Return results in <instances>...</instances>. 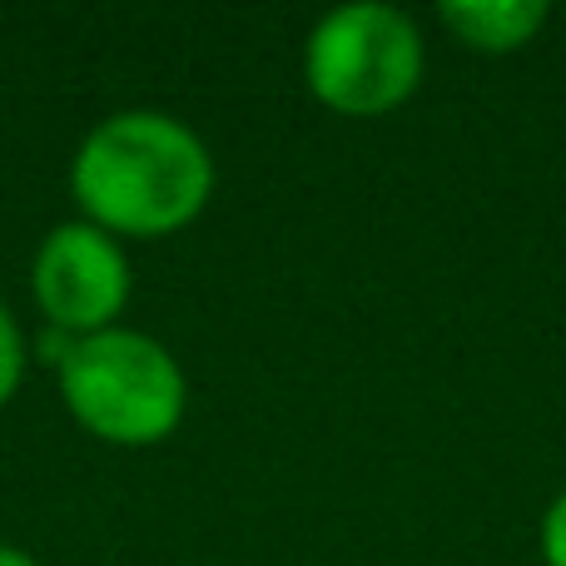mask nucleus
<instances>
[{"mask_svg":"<svg viewBox=\"0 0 566 566\" xmlns=\"http://www.w3.org/2000/svg\"><path fill=\"white\" fill-rule=\"evenodd\" d=\"M80 219L115 239H165L195 224L214 195L209 145L165 109L105 115L70 159Z\"/></svg>","mask_w":566,"mask_h":566,"instance_id":"obj_1","label":"nucleus"},{"mask_svg":"<svg viewBox=\"0 0 566 566\" xmlns=\"http://www.w3.org/2000/svg\"><path fill=\"white\" fill-rule=\"evenodd\" d=\"M60 392L80 428L115 448H155L185 422L189 408V382L175 353L119 323L70 338L60 358Z\"/></svg>","mask_w":566,"mask_h":566,"instance_id":"obj_2","label":"nucleus"},{"mask_svg":"<svg viewBox=\"0 0 566 566\" xmlns=\"http://www.w3.org/2000/svg\"><path fill=\"white\" fill-rule=\"evenodd\" d=\"M428 50L398 6L348 0L318 15L303 45V80L338 115H388L422 85Z\"/></svg>","mask_w":566,"mask_h":566,"instance_id":"obj_3","label":"nucleus"},{"mask_svg":"<svg viewBox=\"0 0 566 566\" xmlns=\"http://www.w3.org/2000/svg\"><path fill=\"white\" fill-rule=\"evenodd\" d=\"M30 289L45 313V323L65 338L115 328V318L129 303V259L125 244L90 219L55 224L35 249Z\"/></svg>","mask_w":566,"mask_h":566,"instance_id":"obj_4","label":"nucleus"},{"mask_svg":"<svg viewBox=\"0 0 566 566\" xmlns=\"http://www.w3.org/2000/svg\"><path fill=\"white\" fill-rule=\"evenodd\" d=\"M438 15L462 45L507 55L547 25V0H448L438 6Z\"/></svg>","mask_w":566,"mask_h":566,"instance_id":"obj_5","label":"nucleus"},{"mask_svg":"<svg viewBox=\"0 0 566 566\" xmlns=\"http://www.w3.org/2000/svg\"><path fill=\"white\" fill-rule=\"evenodd\" d=\"M20 378H25V338H20L15 313L0 303V408L15 398Z\"/></svg>","mask_w":566,"mask_h":566,"instance_id":"obj_6","label":"nucleus"},{"mask_svg":"<svg viewBox=\"0 0 566 566\" xmlns=\"http://www.w3.org/2000/svg\"><path fill=\"white\" fill-rule=\"evenodd\" d=\"M542 557H547V566H566V492L542 517Z\"/></svg>","mask_w":566,"mask_h":566,"instance_id":"obj_7","label":"nucleus"},{"mask_svg":"<svg viewBox=\"0 0 566 566\" xmlns=\"http://www.w3.org/2000/svg\"><path fill=\"white\" fill-rule=\"evenodd\" d=\"M0 566H40L30 552H20V547H10V542H0Z\"/></svg>","mask_w":566,"mask_h":566,"instance_id":"obj_8","label":"nucleus"}]
</instances>
